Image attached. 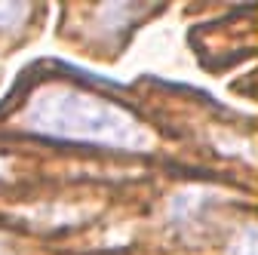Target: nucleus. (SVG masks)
<instances>
[{
    "label": "nucleus",
    "mask_w": 258,
    "mask_h": 255,
    "mask_svg": "<svg viewBox=\"0 0 258 255\" xmlns=\"http://www.w3.org/2000/svg\"><path fill=\"white\" fill-rule=\"evenodd\" d=\"M228 255H258V225H246L228 246Z\"/></svg>",
    "instance_id": "obj_3"
},
{
    "label": "nucleus",
    "mask_w": 258,
    "mask_h": 255,
    "mask_svg": "<svg viewBox=\"0 0 258 255\" xmlns=\"http://www.w3.org/2000/svg\"><path fill=\"white\" fill-rule=\"evenodd\" d=\"M31 13H34V7H31V4H0V34L19 31Z\"/></svg>",
    "instance_id": "obj_2"
},
{
    "label": "nucleus",
    "mask_w": 258,
    "mask_h": 255,
    "mask_svg": "<svg viewBox=\"0 0 258 255\" xmlns=\"http://www.w3.org/2000/svg\"><path fill=\"white\" fill-rule=\"evenodd\" d=\"M0 255H10V249H7V243L0 240Z\"/></svg>",
    "instance_id": "obj_4"
},
{
    "label": "nucleus",
    "mask_w": 258,
    "mask_h": 255,
    "mask_svg": "<svg viewBox=\"0 0 258 255\" xmlns=\"http://www.w3.org/2000/svg\"><path fill=\"white\" fill-rule=\"evenodd\" d=\"M19 126L37 139L64 145H92L108 151L151 148L148 126L133 111L89 89L58 80L43 83L28 95L19 111Z\"/></svg>",
    "instance_id": "obj_1"
}]
</instances>
